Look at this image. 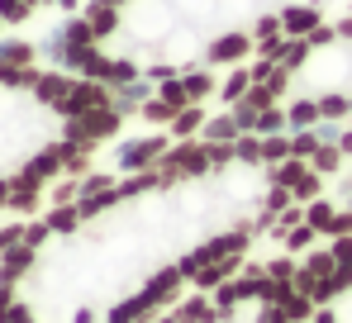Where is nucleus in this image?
<instances>
[{
  "instance_id": "nucleus-1",
  "label": "nucleus",
  "mask_w": 352,
  "mask_h": 323,
  "mask_svg": "<svg viewBox=\"0 0 352 323\" xmlns=\"http://www.w3.org/2000/svg\"><path fill=\"white\" fill-rule=\"evenodd\" d=\"M338 205H352V114L186 138L0 223V323H138Z\"/></svg>"
},
{
  "instance_id": "nucleus-2",
  "label": "nucleus",
  "mask_w": 352,
  "mask_h": 323,
  "mask_svg": "<svg viewBox=\"0 0 352 323\" xmlns=\"http://www.w3.org/2000/svg\"><path fill=\"white\" fill-rule=\"evenodd\" d=\"M143 86L100 81L38 48L0 43V223L38 214L72 186L119 171L138 148Z\"/></svg>"
},
{
  "instance_id": "nucleus-3",
  "label": "nucleus",
  "mask_w": 352,
  "mask_h": 323,
  "mask_svg": "<svg viewBox=\"0 0 352 323\" xmlns=\"http://www.w3.org/2000/svg\"><path fill=\"white\" fill-rule=\"evenodd\" d=\"M348 114L352 0H329L257 53L148 81V157L186 138L319 124Z\"/></svg>"
},
{
  "instance_id": "nucleus-4",
  "label": "nucleus",
  "mask_w": 352,
  "mask_h": 323,
  "mask_svg": "<svg viewBox=\"0 0 352 323\" xmlns=\"http://www.w3.org/2000/svg\"><path fill=\"white\" fill-rule=\"evenodd\" d=\"M329 0H81L38 48L100 81L138 86L257 53Z\"/></svg>"
},
{
  "instance_id": "nucleus-5",
  "label": "nucleus",
  "mask_w": 352,
  "mask_h": 323,
  "mask_svg": "<svg viewBox=\"0 0 352 323\" xmlns=\"http://www.w3.org/2000/svg\"><path fill=\"white\" fill-rule=\"evenodd\" d=\"M138 323H352V205L291 223Z\"/></svg>"
},
{
  "instance_id": "nucleus-6",
  "label": "nucleus",
  "mask_w": 352,
  "mask_h": 323,
  "mask_svg": "<svg viewBox=\"0 0 352 323\" xmlns=\"http://www.w3.org/2000/svg\"><path fill=\"white\" fill-rule=\"evenodd\" d=\"M81 0H0V43L19 38V34H38L67 10H76Z\"/></svg>"
}]
</instances>
